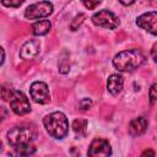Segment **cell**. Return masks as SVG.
Masks as SVG:
<instances>
[{
	"label": "cell",
	"instance_id": "cell-18",
	"mask_svg": "<svg viewBox=\"0 0 157 157\" xmlns=\"http://www.w3.org/2000/svg\"><path fill=\"white\" fill-rule=\"evenodd\" d=\"M69 70H70V66H69L67 59H61V63L59 64V71L61 74H66L69 72Z\"/></svg>",
	"mask_w": 157,
	"mask_h": 157
},
{
	"label": "cell",
	"instance_id": "cell-1",
	"mask_svg": "<svg viewBox=\"0 0 157 157\" xmlns=\"http://www.w3.org/2000/svg\"><path fill=\"white\" fill-rule=\"evenodd\" d=\"M7 141L13 157H29L36 152V134L29 126H15L7 131Z\"/></svg>",
	"mask_w": 157,
	"mask_h": 157
},
{
	"label": "cell",
	"instance_id": "cell-20",
	"mask_svg": "<svg viewBox=\"0 0 157 157\" xmlns=\"http://www.w3.org/2000/svg\"><path fill=\"white\" fill-rule=\"evenodd\" d=\"M1 4L4 6H7V7H18L23 4V0H17V1H5V0H2Z\"/></svg>",
	"mask_w": 157,
	"mask_h": 157
},
{
	"label": "cell",
	"instance_id": "cell-3",
	"mask_svg": "<svg viewBox=\"0 0 157 157\" xmlns=\"http://www.w3.org/2000/svg\"><path fill=\"white\" fill-rule=\"evenodd\" d=\"M43 125L54 139H64L69 132V121L63 112H53L44 117Z\"/></svg>",
	"mask_w": 157,
	"mask_h": 157
},
{
	"label": "cell",
	"instance_id": "cell-12",
	"mask_svg": "<svg viewBox=\"0 0 157 157\" xmlns=\"http://www.w3.org/2000/svg\"><path fill=\"white\" fill-rule=\"evenodd\" d=\"M123 85H124V77L119 74H112L107 81V90L110 94L115 96L123 90Z\"/></svg>",
	"mask_w": 157,
	"mask_h": 157
},
{
	"label": "cell",
	"instance_id": "cell-9",
	"mask_svg": "<svg viewBox=\"0 0 157 157\" xmlns=\"http://www.w3.org/2000/svg\"><path fill=\"white\" fill-rule=\"evenodd\" d=\"M136 25L152 36H157V11H148L140 15L136 18Z\"/></svg>",
	"mask_w": 157,
	"mask_h": 157
},
{
	"label": "cell",
	"instance_id": "cell-15",
	"mask_svg": "<svg viewBox=\"0 0 157 157\" xmlns=\"http://www.w3.org/2000/svg\"><path fill=\"white\" fill-rule=\"evenodd\" d=\"M85 18H86V15H85V13H78V15H76V16L74 17V20L71 21V23H70L71 31L78 29V27L82 25V22H83Z\"/></svg>",
	"mask_w": 157,
	"mask_h": 157
},
{
	"label": "cell",
	"instance_id": "cell-13",
	"mask_svg": "<svg viewBox=\"0 0 157 157\" xmlns=\"http://www.w3.org/2000/svg\"><path fill=\"white\" fill-rule=\"evenodd\" d=\"M50 28H52V23L49 20L36 21L32 25V33L34 36H44L50 31Z\"/></svg>",
	"mask_w": 157,
	"mask_h": 157
},
{
	"label": "cell",
	"instance_id": "cell-22",
	"mask_svg": "<svg viewBox=\"0 0 157 157\" xmlns=\"http://www.w3.org/2000/svg\"><path fill=\"white\" fill-rule=\"evenodd\" d=\"M151 58L153 59V61L157 64V42L152 45V48H151Z\"/></svg>",
	"mask_w": 157,
	"mask_h": 157
},
{
	"label": "cell",
	"instance_id": "cell-5",
	"mask_svg": "<svg viewBox=\"0 0 157 157\" xmlns=\"http://www.w3.org/2000/svg\"><path fill=\"white\" fill-rule=\"evenodd\" d=\"M53 4L49 1H39L29 5L25 11V17L27 20H38L47 17L53 13Z\"/></svg>",
	"mask_w": 157,
	"mask_h": 157
},
{
	"label": "cell",
	"instance_id": "cell-7",
	"mask_svg": "<svg viewBox=\"0 0 157 157\" xmlns=\"http://www.w3.org/2000/svg\"><path fill=\"white\" fill-rule=\"evenodd\" d=\"M10 107L12 112L17 115H25L31 112V104L26 94L21 91H13L10 98Z\"/></svg>",
	"mask_w": 157,
	"mask_h": 157
},
{
	"label": "cell",
	"instance_id": "cell-6",
	"mask_svg": "<svg viewBox=\"0 0 157 157\" xmlns=\"http://www.w3.org/2000/svg\"><path fill=\"white\" fill-rule=\"evenodd\" d=\"M110 156H112V146L108 140L96 137L91 141L87 150V157H110Z\"/></svg>",
	"mask_w": 157,
	"mask_h": 157
},
{
	"label": "cell",
	"instance_id": "cell-21",
	"mask_svg": "<svg viewBox=\"0 0 157 157\" xmlns=\"http://www.w3.org/2000/svg\"><path fill=\"white\" fill-rule=\"evenodd\" d=\"M82 4H83L88 10H93L96 6H98V5L101 4V1H98V0H97V1H91V0L87 1V0H85V1H82Z\"/></svg>",
	"mask_w": 157,
	"mask_h": 157
},
{
	"label": "cell",
	"instance_id": "cell-19",
	"mask_svg": "<svg viewBox=\"0 0 157 157\" xmlns=\"http://www.w3.org/2000/svg\"><path fill=\"white\" fill-rule=\"evenodd\" d=\"M12 92L13 91H11L10 88H6L5 86H2L1 87V97H2V99L4 101H10V98L12 96Z\"/></svg>",
	"mask_w": 157,
	"mask_h": 157
},
{
	"label": "cell",
	"instance_id": "cell-8",
	"mask_svg": "<svg viewBox=\"0 0 157 157\" xmlns=\"http://www.w3.org/2000/svg\"><path fill=\"white\" fill-rule=\"evenodd\" d=\"M29 94H31V98L36 103L47 104L50 102V93H49V88L45 82H42V81L33 82L29 88Z\"/></svg>",
	"mask_w": 157,
	"mask_h": 157
},
{
	"label": "cell",
	"instance_id": "cell-10",
	"mask_svg": "<svg viewBox=\"0 0 157 157\" xmlns=\"http://www.w3.org/2000/svg\"><path fill=\"white\" fill-rule=\"evenodd\" d=\"M39 48H40V43H39L38 39L27 40L26 43L22 44V47L20 49V56L23 60L32 59V58H34L39 53Z\"/></svg>",
	"mask_w": 157,
	"mask_h": 157
},
{
	"label": "cell",
	"instance_id": "cell-14",
	"mask_svg": "<svg viewBox=\"0 0 157 157\" xmlns=\"http://www.w3.org/2000/svg\"><path fill=\"white\" fill-rule=\"evenodd\" d=\"M87 120L86 119H75L72 123V130L76 137H85L87 134Z\"/></svg>",
	"mask_w": 157,
	"mask_h": 157
},
{
	"label": "cell",
	"instance_id": "cell-11",
	"mask_svg": "<svg viewBox=\"0 0 157 157\" xmlns=\"http://www.w3.org/2000/svg\"><path fill=\"white\" fill-rule=\"evenodd\" d=\"M147 126H148V121H147V119L145 117L135 118L129 124V134L131 136H134V137L141 136L142 134L146 132Z\"/></svg>",
	"mask_w": 157,
	"mask_h": 157
},
{
	"label": "cell",
	"instance_id": "cell-24",
	"mask_svg": "<svg viewBox=\"0 0 157 157\" xmlns=\"http://www.w3.org/2000/svg\"><path fill=\"white\" fill-rule=\"evenodd\" d=\"M4 60H5V50H4V48H1V65L4 64Z\"/></svg>",
	"mask_w": 157,
	"mask_h": 157
},
{
	"label": "cell",
	"instance_id": "cell-25",
	"mask_svg": "<svg viewBox=\"0 0 157 157\" xmlns=\"http://www.w3.org/2000/svg\"><path fill=\"white\" fill-rule=\"evenodd\" d=\"M120 4H123V5H132L134 4V1H123V0H120Z\"/></svg>",
	"mask_w": 157,
	"mask_h": 157
},
{
	"label": "cell",
	"instance_id": "cell-23",
	"mask_svg": "<svg viewBox=\"0 0 157 157\" xmlns=\"http://www.w3.org/2000/svg\"><path fill=\"white\" fill-rule=\"evenodd\" d=\"M140 157H155V151L151 150V148H147V150H145V151L141 153Z\"/></svg>",
	"mask_w": 157,
	"mask_h": 157
},
{
	"label": "cell",
	"instance_id": "cell-2",
	"mask_svg": "<svg viewBox=\"0 0 157 157\" xmlns=\"http://www.w3.org/2000/svg\"><path fill=\"white\" fill-rule=\"evenodd\" d=\"M146 61L145 54L140 49H128L119 52L113 58V65L118 71L130 72L140 67Z\"/></svg>",
	"mask_w": 157,
	"mask_h": 157
},
{
	"label": "cell",
	"instance_id": "cell-4",
	"mask_svg": "<svg viewBox=\"0 0 157 157\" xmlns=\"http://www.w3.org/2000/svg\"><path fill=\"white\" fill-rule=\"evenodd\" d=\"M93 25H96L97 27H102V28H108V29H115L119 25L120 21L118 18V16L112 12L110 10H99L97 12H94L91 17Z\"/></svg>",
	"mask_w": 157,
	"mask_h": 157
},
{
	"label": "cell",
	"instance_id": "cell-17",
	"mask_svg": "<svg viewBox=\"0 0 157 157\" xmlns=\"http://www.w3.org/2000/svg\"><path fill=\"white\" fill-rule=\"evenodd\" d=\"M78 105H80V108H81L82 110H87V109L91 108V105H92V101H91L90 98H82V99H80Z\"/></svg>",
	"mask_w": 157,
	"mask_h": 157
},
{
	"label": "cell",
	"instance_id": "cell-16",
	"mask_svg": "<svg viewBox=\"0 0 157 157\" xmlns=\"http://www.w3.org/2000/svg\"><path fill=\"white\" fill-rule=\"evenodd\" d=\"M148 97H150V103H155L157 101V83L151 85L148 90Z\"/></svg>",
	"mask_w": 157,
	"mask_h": 157
}]
</instances>
